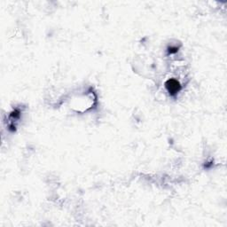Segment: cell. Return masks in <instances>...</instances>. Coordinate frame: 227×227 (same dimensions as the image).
<instances>
[{
	"mask_svg": "<svg viewBox=\"0 0 227 227\" xmlns=\"http://www.w3.org/2000/svg\"><path fill=\"white\" fill-rule=\"evenodd\" d=\"M165 86H166V89H167L168 92L172 96L177 94L181 90V85H180L179 82L177 81L176 79L168 80L165 84Z\"/></svg>",
	"mask_w": 227,
	"mask_h": 227,
	"instance_id": "1",
	"label": "cell"
},
{
	"mask_svg": "<svg viewBox=\"0 0 227 227\" xmlns=\"http://www.w3.org/2000/svg\"><path fill=\"white\" fill-rule=\"evenodd\" d=\"M169 52H170V53L177 52V47H170V48H169Z\"/></svg>",
	"mask_w": 227,
	"mask_h": 227,
	"instance_id": "2",
	"label": "cell"
}]
</instances>
